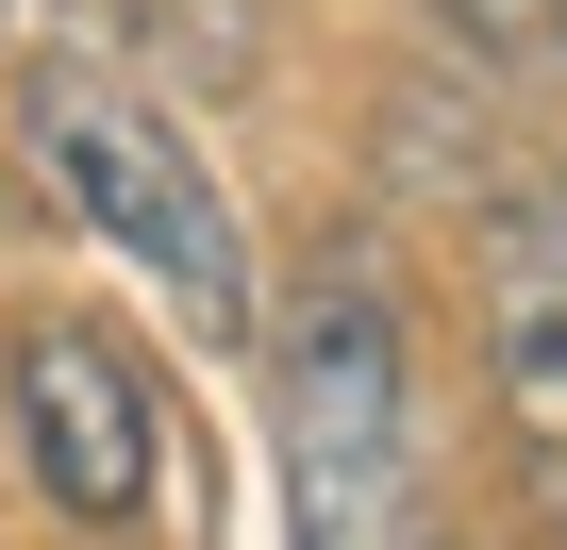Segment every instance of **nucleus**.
<instances>
[{
	"label": "nucleus",
	"instance_id": "obj_1",
	"mask_svg": "<svg viewBox=\"0 0 567 550\" xmlns=\"http://www.w3.org/2000/svg\"><path fill=\"white\" fill-rule=\"evenodd\" d=\"M267 417H284V500L301 550H434V417H417V334H401V267L351 234L250 318Z\"/></svg>",
	"mask_w": 567,
	"mask_h": 550
},
{
	"label": "nucleus",
	"instance_id": "obj_2",
	"mask_svg": "<svg viewBox=\"0 0 567 550\" xmlns=\"http://www.w3.org/2000/svg\"><path fill=\"white\" fill-rule=\"evenodd\" d=\"M18 151L51 167V200H68L84 234H117V250L151 267L200 334L250 351L267 267H250V234H234V200H217V167H200L184 117H151V101H134L117 68H84V51H34V68H18Z\"/></svg>",
	"mask_w": 567,
	"mask_h": 550
},
{
	"label": "nucleus",
	"instance_id": "obj_5",
	"mask_svg": "<svg viewBox=\"0 0 567 550\" xmlns=\"http://www.w3.org/2000/svg\"><path fill=\"white\" fill-rule=\"evenodd\" d=\"M417 18H434V68H467V84L567 68V0H417Z\"/></svg>",
	"mask_w": 567,
	"mask_h": 550
},
{
	"label": "nucleus",
	"instance_id": "obj_6",
	"mask_svg": "<svg viewBox=\"0 0 567 550\" xmlns=\"http://www.w3.org/2000/svg\"><path fill=\"white\" fill-rule=\"evenodd\" d=\"M501 267H517V284H550V301H567V167L534 184V217L501 234Z\"/></svg>",
	"mask_w": 567,
	"mask_h": 550
},
{
	"label": "nucleus",
	"instance_id": "obj_3",
	"mask_svg": "<svg viewBox=\"0 0 567 550\" xmlns=\"http://www.w3.org/2000/svg\"><path fill=\"white\" fill-rule=\"evenodd\" d=\"M0 417H18V467L51 517L84 533H134L151 484H167V417L134 384V351L101 318H18V351H0Z\"/></svg>",
	"mask_w": 567,
	"mask_h": 550
},
{
	"label": "nucleus",
	"instance_id": "obj_7",
	"mask_svg": "<svg viewBox=\"0 0 567 550\" xmlns=\"http://www.w3.org/2000/svg\"><path fill=\"white\" fill-rule=\"evenodd\" d=\"M0 34H18V0H0Z\"/></svg>",
	"mask_w": 567,
	"mask_h": 550
},
{
	"label": "nucleus",
	"instance_id": "obj_4",
	"mask_svg": "<svg viewBox=\"0 0 567 550\" xmlns=\"http://www.w3.org/2000/svg\"><path fill=\"white\" fill-rule=\"evenodd\" d=\"M484 401H501V450H517V484H534V517L567 550V301L517 284V267L484 301Z\"/></svg>",
	"mask_w": 567,
	"mask_h": 550
}]
</instances>
